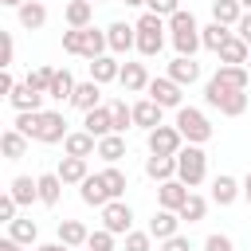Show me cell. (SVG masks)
I'll return each instance as SVG.
<instances>
[{
    "mask_svg": "<svg viewBox=\"0 0 251 251\" xmlns=\"http://www.w3.org/2000/svg\"><path fill=\"white\" fill-rule=\"evenodd\" d=\"M208 176V153L200 149V145H180V153H176V180H184L188 188H196L200 180Z\"/></svg>",
    "mask_w": 251,
    "mask_h": 251,
    "instance_id": "6da1fadb",
    "label": "cell"
},
{
    "mask_svg": "<svg viewBox=\"0 0 251 251\" xmlns=\"http://www.w3.org/2000/svg\"><path fill=\"white\" fill-rule=\"evenodd\" d=\"M133 27H137V51H141L145 59L161 55V47H165V16L145 12V16H141Z\"/></svg>",
    "mask_w": 251,
    "mask_h": 251,
    "instance_id": "7a4b0ae2",
    "label": "cell"
},
{
    "mask_svg": "<svg viewBox=\"0 0 251 251\" xmlns=\"http://www.w3.org/2000/svg\"><path fill=\"white\" fill-rule=\"evenodd\" d=\"M176 129H180L184 141H192V145H204V141L212 137V122H208L204 110H196V106H180V110H176Z\"/></svg>",
    "mask_w": 251,
    "mask_h": 251,
    "instance_id": "3957f363",
    "label": "cell"
},
{
    "mask_svg": "<svg viewBox=\"0 0 251 251\" xmlns=\"http://www.w3.org/2000/svg\"><path fill=\"white\" fill-rule=\"evenodd\" d=\"M67 118L59 110H39V126H35V141L43 145H55V141H67Z\"/></svg>",
    "mask_w": 251,
    "mask_h": 251,
    "instance_id": "277c9868",
    "label": "cell"
},
{
    "mask_svg": "<svg viewBox=\"0 0 251 251\" xmlns=\"http://www.w3.org/2000/svg\"><path fill=\"white\" fill-rule=\"evenodd\" d=\"M184 145V133L176 126H157L149 129V153H161V157H176Z\"/></svg>",
    "mask_w": 251,
    "mask_h": 251,
    "instance_id": "5b68a950",
    "label": "cell"
},
{
    "mask_svg": "<svg viewBox=\"0 0 251 251\" xmlns=\"http://www.w3.org/2000/svg\"><path fill=\"white\" fill-rule=\"evenodd\" d=\"M149 98L157 106H165V110H180V82H173L169 75L149 78Z\"/></svg>",
    "mask_w": 251,
    "mask_h": 251,
    "instance_id": "8992f818",
    "label": "cell"
},
{
    "mask_svg": "<svg viewBox=\"0 0 251 251\" xmlns=\"http://www.w3.org/2000/svg\"><path fill=\"white\" fill-rule=\"evenodd\" d=\"M129 224H133V208H129L126 200H110V204L102 208V227H110L114 235H126Z\"/></svg>",
    "mask_w": 251,
    "mask_h": 251,
    "instance_id": "52a82bcc",
    "label": "cell"
},
{
    "mask_svg": "<svg viewBox=\"0 0 251 251\" xmlns=\"http://www.w3.org/2000/svg\"><path fill=\"white\" fill-rule=\"evenodd\" d=\"M188 192H192V188H188L184 180H176V176H173V180H161V188H157V204L169 208V212H180V204L188 200Z\"/></svg>",
    "mask_w": 251,
    "mask_h": 251,
    "instance_id": "ba28073f",
    "label": "cell"
},
{
    "mask_svg": "<svg viewBox=\"0 0 251 251\" xmlns=\"http://www.w3.org/2000/svg\"><path fill=\"white\" fill-rule=\"evenodd\" d=\"M106 39H110V51L126 55L129 47H137V27H129L126 20H114V24L106 27Z\"/></svg>",
    "mask_w": 251,
    "mask_h": 251,
    "instance_id": "9c48e42d",
    "label": "cell"
},
{
    "mask_svg": "<svg viewBox=\"0 0 251 251\" xmlns=\"http://www.w3.org/2000/svg\"><path fill=\"white\" fill-rule=\"evenodd\" d=\"M118 82H122L126 94H141V90H149V71H145V63H122Z\"/></svg>",
    "mask_w": 251,
    "mask_h": 251,
    "instance_id": "30bf717a",
    "label": "cell"
},
{
    "mask_svg": "<svg viewBox=\"0 0 251 251\" xmlns=\"http://www.w3.org/2000/svg\"><path fill=\"white\" fill-rule=\"evenodd\" d=\"M78 196H82V204H90V208H106V204H110V188H106L102 173L86 176V180L78 184Z\"/></svg>",
    "mask_w": 251,
    "mask_h": 251,
    "instance_id": "8fae6325",
    "label": "cell"
},
{
    "mask_svg": "<svg viewBox=\"0 0 251 251\" xmlns=\"http://www.w3.org/2000/svg\"><path fill=\"white\" fill-rule=\"evenodd\" d=\"M82 129H86V133H94V137L114 133V110H110V106H94V110H86Z\"/></svg>",
    "mask_w": 251,
    "mask_h": 251,
    "instance_id": "7c38bea8",
    "label": "cell"
},
{
    "mask_svg": "<svg viewBox=\"0 0 251 251\" xmlns=\"http://www.w3.org/2000/svg\"><path fill=\"white\" fill-rule=\"evenodd\" d=\"M180 231V212H169V208H161V212H153V220H149V235L161 243V239H169V235H176Z\"/></svg>",
    "mask_w": 251,
    "mask_h": 251,
    "instance_id": "4fadbf2b",
    "label": "cell"
},
{
    "mask_svg": "<svg viewBox=\"0 0 251 251\" xmlns=\"http://www.w3.org/2000/svg\"><path fill=\"white\" fill-rule=\"evenodd\" d=\"M169 78L180 82V86H192V82L200 78V63H196L192 55H176V59L169 63Z\"/></svg>",
    "mask_w": 251,
    "mask_h": 251,
    "instance_id": "5bb4252c",
    "label": "cell"
},
{
    "mask_svg": "<svg viewBox=\"0 0 251 251\" xmlns=\"http://www.w3.org/2000/svg\"><path fill=\"white\" fill-rule=\"evenodd\" d=\"M239 192H243V184H239L235 176H227V173H220V176L212 180V200H216L220 208L235 204V200H239Z\"/></svg>",
    "mask_w": 251,
    "mask_h": 251,
    "instance_id": "9a60e30c",
    "label": "cell"
},
{
    "mask_svg": "<svg viewBox=\"0 0 251 251\" xmlns=\"http://www.w3.org/2000/svg\"><path fill=\"white\" fill-rule=\"evenodd\" d=\"M98 98H102V82H94V78H86V82H78V86H75V94H71V106H78V110L86 114V110H94V106H102Z\"/></svg>",
    "mask_w": 251,
    "mask_h": 251,
    "instance_id": "2e32d148",
    "label": "cell"
},
{
    "mask_svg": "<svg viewBox=\"0 0 251 251\" xmlns=\"http://www.w3.org/2000/svg\"><path fill=\"white\" fill-rule=\"evenodd\" d=\"M43 98H47V94H43V90H35V86H27V82H24V86H16V90L8 94V102H12V110H16V114H20V110H43Z\"/></svg>",
    "mask_w": 251,
    "mask_h": 251,
    "instance_id": "e0dca14e",
    "label": "cell"
},
{
    "mask_svg": "<svg viewBox=\"0 0 251 251\" xmlns=\"http://www.w3.org/2000/svg\"><path fill=\"white\" fill-rule=\"evenodd\" d=\"M27 141H31V137H27V133H20L16 126H12V129H4V133H0V153H4V161H20V157L27 153Z\"/></svg>",
    "mask_w": 251,
    "mask_h": 251,
    "instance_id": "ac0fdd59",
    "label": "cell"
},
{
    "mask_svg": "<svg viewBox=\"0 0 251 251\" xmlns=\"http://www.w3.org/2000/svg\"><path fill=\"white\" fill-rule=\"evenodd\" d=\"M63 149H67V157H90V153H98V137L86 129H75V133H67Z\"/></svg>",
    "mask_w": 251,
    "mask_h": 251,
    "instance_id": "d6986e66",
    "label": "cell"
},
{
    "mask_svg": "<svg viewBox=\"0 0 251 251\" xmlns=\"http://www.w3.org/2000/svg\"><path fill=\"white\" fill-rule=\"evenodd\" d=\"M118 75H122V63H118L114 55L90 59V78H94V82H118Z\"/></svg>",
    "mask_w": 251,
    "mask_h": 251,
    "instance_id": "ffe728a7",
    "label": "cell"
},
{
    "mask_svg": "<svg viewBox=\"0 0 251 251\" xmlns=\"http://www.w3.org/2000/svg\"><path fill=\"white\" fill-rule=\"evenodd\" d=\"M216 78H220L224 86H231V90H247V82H251V71H247V67H239V63H220Z\"/></svg>",
    "mask_w": 251,
    "mask_h": 251,
    "instance_id": "44dd1931",
    "label": "cell"
},
{
    "mask_svg": "<svg viewBox=\"0 0 251 251\" xmlns=\"http://www.w3.org/2000/svg\"><path fill=\"white\" fill-rule=\"evenodd\" d=\"M161 110H165V106H157L153 98H141V102H133V126L157 129V126H161Z\"/></svg>",
    "mask_w": 251,
    "mask_h": 251,
    "instance_id": "7402d4cb",
    "label": "cell"
},
{
    "mask_svg": "<svg viewBox=\"0 0 251 251\" xmlns=\"http://www.w3.org/2000/svg\"><path fill=\"white\" fill-rule=\"evenodd\" d=\"M98 157H102L106 165H118V161L126 157V133H106V137H98Z\"/></svg>",
    "mask_w": 251,
    "mask_h": 251,
    "instance_id": "603a6c76",
    "label": "cell"
},
{
    "mask_svg": "<svg viewBox=\"0 0 251 251\" xmlns=\"http://www.w3.org/2000/svg\"><path fill=\"white\" fill-rule=\"evenodd\" d=\"M145 176H149V180H173V176H176V157L149 153V161H145Z\"/></svg>",
    "mask_w": 251,
    "mask_h": 251,
    "instance_id": "cb8c5ba5",
    "label": "cell"
},
{
    "mask_svg": "<svg viewBox=\"0 0 251 251\" xmlns=\"http://www.w3.org/2000/svg\"><path fill=\"white\" fill-rule=\"evenodd\" d=\"M90 16H94V4H90V0H71V4L63 8L67 27H90Z\"/></svg>",
    "mask_w": 251,
    "mask_h": 251,
    "instance_id": "d4e9b609",
    "label": "cell"
},
{
    "mask_svg": "<svg viewBox=\"0 0 251 251\" xmlns=\"http://www.w3.org/2000/svg\"><path fill=\"white\" fill-rule=\"evenodd\" d=\"M55 173L63 176V184H82V180L90 176V173H86V157H63Z\"/></svg>",
    "mask_w": 251,
    "mask_h": 251,
    "instance_id": "484cf974",
    "label": "cell"
},
{
    "mask_svg": "<svg viewBox=\"0 0 251 251\" xmlns=\"http://www.w3.org/2000/svg\"><path fill=\"white\" fill-rule=\"evenodd\" d=\"M35 180H39V204L55 208L59 196H63V176H59V173H43V176H35Z\"/></svg>",
    "mask_w": 251,
    "mask_h": 251,
    "instance_id": "4316f807",
    "label": "cell"
},
{
    "mask_svg": "<svg viewBox=\"0 0 251 251\" xmlns=\"http://www.w3.org/2000/svg\"><path fill=\"white\" fill-rule=\"evenodd\" d=\"M8 192L16 196V204H20V208H27L31 200H39V180H31V176H12Z\"/></svg>",
    "mask_w": 251,
    "mask_h": 251,
    "instance_id": "83f0119b",
    "label": "cell"
},
{
    "mask_svg": "<svg viewBox=\"0 0 251 251\" xmlns=\"http://www.w3.org/2000/svg\"><path fill=\"white\" fill-rule=\"evenodd\" d=\"M243 16V4L239 0H212V20L224 24V27H235Z\"/></svg>",
    "mask_w": 251,
    "mask_h": 251,
    "instance_id": "f1b7e54d",
    "label": "cell"
},
{
    "mask_svg": "<svg viewBox=\"0 0 251 251\" xmlns=\"http://www.w3.org/2000/svg\"><path fill=\"white\" fill-rule=\"evenodd\" d=\"M20 12V27H27V31H39L43 24H47V8L39 4V0H27L24 8H16Z\"/></svg>",
    "mask_w": 251,
    "mask_h": 251,
    "instance_id": "f546056e",
    "label": "cell"
},
{
    "mask_svg": "<svg viewBox=\"0 0 251 251\" xmlns=\"http://www.w3.org/2000/svg\"><path fill=\"white\" fill-rule=\"evenodd\" d=\"M216 55H220V63H239V67H247V59H251V47H247L239 35H231V39H227V43H224Z\"/></svg>",
    "mask_w": 251,
    "mask_h": 251,
    "instance_id": "4dcf8cb0",
    "label": "cell"
},
{
    "mask_svg": "<svg viewBox=\"0 0 251 251\" xmlns=\"http://www.w3.org/2000/svg\"><path fill=\"white\" fill-rule=\"evenodd\" d=\"M86 239H90V231H86L78 220H59V243H67V247H86Z\"/></svg>",
    "mask_w": 251,
    "mask_h": 251,
    "instance_id": "1f68e13d",
    "label": "cell"
},
{
    "mask_svg": "<svg viewBox=\"0 0 251 251\" xmlns=\"http://www.w3.org/2000/svg\"><path fill=\"white\" fill-rule=\"evenodd\" d=\"M106 47H110L106 31H98V27H82V55H86V59H98V55H106Z\"/></svg>",
    "mask_w": 251,
    "mask_h": 251,
    "instance_id": "d6a6232c",
    "label": "cell"
},
{
    "mask_svg": "<svg viewBox=\"0 0 251 251\" xmlns=\"http://www.w3.org/2000/svg\"><path fill=\"white\" fill-rule=\"evenodd\" d=\"M227 39H231V31H227L224 24H216V20H212L208 27H200V43H204L208 51H220V47H224Z\"/></svg>",
    "mask_w": 251,
    "mask_h": 251,
    "instance_id": "836d02e7",
    "label": "cell"
},
{
    "mask_svg": "<svg viewBox=\"0 0 251 251\" xmlns=\"http://www.w3.org/2000/svg\"><path fill=\"white\" fill-rule=\"evenodd\" d=\"M75 86H78V82H75V75H71V71L63 67V71H55V82H51V90H47V98H59V102L67 98V102H71V94H75Z\"/></svg>",
    "mask_w": 251,
    "mask_h": 251,
    "instance_id": "e575fe53",
    "label": "cell"
},
{
    "mask_svg": "<svg viewBox=\"0 0 251 251\" xmlns=\"http://www.w3.org/2000/svg\"><path fill=\"white\" fill-rule=\"evenodd\" d=\"M224 118H239L243 110H247V90H227L224 98H220V106H216Z\"/></svg>",
    "mask_w": 251,
    "mask_h": 251,
    "instance_id": "d590c367",
    "label": "cell"
},
{
    "mask_svg": "<svg viewBox=\"0 0 251 251\" xmlns=\"http://www.w3.org/2000/svg\"><path fill=\"white\" fill-rule=\"evenodd\" d=\"M8 235H12L16 243L31 247V243L39 239V227H35V220H12V224H8Z\"/></svg>",
    "mask_w": 251,
    "mask_h": 251,
    "instance_id": "8d00e7d4",
    "label": "cell"
},
{
    "mask_svg": "<svg viewBox=\"0 0 251 251\" xmlns=\"http://www.w3.org/2000/svg\"><path fill=\"white\" fill-rule=\"evenodd\" d=\"M102 180H106V188H110V200H122L126 188H129V184H126V173H122L118 165H106V169H102Z\"/></svg>",
    "mask_w": 251,
    "mask_h": 251,
    "instance_id": "74e56055",
    "label": "cell"
},
{
    "mask_svg": "<svg viewBox=\"0 0 251 251\" xmlns=\"http://www.w3.org/2000/svg\"><path fill=\"white\" fill-rule=\"evenodd\" d=\"M208 216V200L204 196H196V192H188V200L180 204V220H188V224H200Z\"/></svg>",
    "mask_w": 251,
    "mask_h": 251,
    "instance_id": "f35d334b",
    "label": "cell"
},
{
    "mask_svg": "<svg viewBox=\"0 0 251 251\" xmlns=\"http://www.w3.org/2000/svg\"><path fill=\"white\" fill-rule=\"evenodd\" d=\"M173 47H176V55H196V47H204L200 43V27L196 31H173Z\"/></svg>",
    "mask_w": 251,
    "mask_h": 251,
    "instance_id": "ab89813d",
    "label": "cell"
},
{
    "mask_svg": "<svg viewBox=\"0 0 251 251\" xmlns=\"http://www.w3.org/2000/svg\"><path fill=\"white\" fill-rule=\"evenodd\" d=\"M110 110H114V133H126L133 126V106H126V98H118V102H110Z\"/></svg>",
    "mask_w": 251,
    "mask_h": 251,
    "instance_id": "60d3db41",
    "label": "cell"
},
{
    "mask_svg": "<svg viewBox=\"0 0 251 251\" xmlns=\"http://www.w3.org/2000/svg\"><path fill=\"white\" fill-rule=\"evenodd\" d=\"M51 82H55V67H35L31 75H27V86H35V90H51Z\"/></svg>",
    "mask_w": 251,
    "mask_h": 251,
    "instance_id": "b9f144b4",
    "label": "cell"
},
{
    "mask_svg": "<svg viewBox=\"0 0 251 251\" xmlns=\"http://www.w3.org/2000/svg\"><path fill=\"white\" fill-rule=\"evenodd\" d=\"M35 126H39V110H20V114H16V129L27 133L31 141H35Z\"/></svg>",
    "mask_w": 251,
    "mask_h": 251,
    "instance_id": "7bdbcfd3",
    "label": "cell"
},
{
    "mask_svg": "<svg viewBox=\"0 0 251 251\" xmlns=\"http://www.w3.org/2000/svg\"><path fill=\"white\" fill-rule=\"evenodd\" d=\"M86 247H90V251H114V231H110V227H98V231H90Z\"/></svg>",
    "mask_w": 251,
    "mask_h": 251,
    "instance_id": "ee69618b",
    "label": "cell"
},
{
    "mask_svg": "<svg viewBox=\"0 0 251 251\" xmlns=\"http://www.w3.org/2000/svg\"><path fill=\"white\" fill-rule=\"evenodd\" d=\"M169 31H196V16L184 12V8L173 12V16H169Z\"/></svg>",
    "mask_w": 251,
    "mask_h": 251,
    "instance_id": "f6af8a7d",
    "label": "cell"
},
{
    "mask_svg": "<svg viewBox=\"0 0 251 251\" xmlns=\"http://www.w3.org/2000/svg\"><path fill=\"white\" fill-rule=\"evenodd\" d=\"M126 251H153V235L149 231H126Z\"/></svg>",
    "mask_w": 251,
    "mask_h": 251,
    "instance_id": "bcb514c9",
    "label": "cell"
},
{
    "mask_svg": "<svg viewBox=\"0 0 251 251\" xmlns=\"http://www.w3.org/2000/svg\"><path fill=\"white\" fill-rule=\"evenodd\" d=\"M63 51H67V55H82V27L63 31Z\"/></svg>",
    "mask_w": 251,
    "mask_h": 251,
    "instance_id": "7dc6e473",
    "label": "cell"
},
{
    "mask_svg": "<svg viewBox=\"0 0 251 251\" xmlns=\"http://www.w3.org/2000/svg\"><path fill=\"white\" fill-rule=\"evenodd\" d=\"M157 251H192V243H188V235H169V239H161V247Z\"/></svg>",
    "mask_w": 251,
    "mask_h": 251,
    "instance_id": "c3c4849f",
    "label": "cell"
},
{
    "mask_svg": "<svg viewBox=\"0 0 251 251\" xmlns=\"http://www.w3.org/2000/svg\"><path fill=\"white\" fill-rule=\"evenodd\" d=\"M16 208H20V204H16V196H12V192H4V196H0V220H4V224H12V220H16Z\"/></svg>",
    "mask_w": 251,
    "mask_h": 251,
    "instance_id": "681fc988",
    "label": "cell"
},
{
    "mask_svg": "<svg viewBox=\"0 0 251 251\" xmlns=\"http://www.w3.org/2000/svg\"><path fill=\"white\" fill-rule=\"evenodd\" d=\"M145 4H149V12H157V16H165V20H169L173 12H180L176 0H145Z\"/></svg>",
    "mask_w": 251,
    "mask_h": 251,
    "instance_id": "f907efd6",
    "label": "cell"
},
{
    "mask_svg": "<svg viewBox=\"0 0 251 251\" xmlns=\"http://www.w3.org/2000/svg\"><path fill=\"white\" fill-rule=\"evenodd\" d=\"M204 251H235V247H231V239H227V235H220V231H216V235H208V239H204Z\"/></svg>",
    "mask_w": 251,
    "mask_h": 251,
    "instance_id": "816d5d0a",
    "label": "cell"
},
{
    "mask_svg": "<svg viewBox=\"0 0 251 251\" xmlns=\"http://www.w3.org/2000/svg\"><path fill=\"white\" fill-rule=\"evenodd\" d=\"M235 35H239V39L251 47V12H243V16H239V24H235Z\"/></svg>",
    "mask_w": 251,
    "mask_h": 251,
    "instance_id": "f5cc1de1",
    "label": "cell"
},
{
    "mask_svg": "<svg viewBox=\"0 0 251 251\" xmlns=\"http://www.w3.org/2000/svg\"><path fill=\"white\" fill-rule=\"evenodd\" d=\"M12 90H16V82H12V75H8V71H4V75H0V94H4V98H8V94H12Z\"/></svg>",
    "mask_w": 251,
    "mask_h": 251,
    "instance_id": "db71d44e",
    "label": "cell"
},
{
    "mask_svg": "<svg viewBox=\"0 0 251 251\" xmlns=\"http://www.w3.org/2000/svg\"><path fill=\"white\" fill-rule=\"evenodd\" d=\"M0 251H24V243H16V239L8 235V239H0Z\"/></svg>",
    "mask_w": 251,
    "mask_h": 251,
    "instance_id": "11a10c76",
    "label": "cell"
},
{
    "mask_svg": "<svg viewBox=\"0 0 251 251\" xmlns=\"http://www.w3.org/2000/svg\"><path fill=\"white\" fill-rule=\"evenodd\" d=\"M35 251H71V247H67V243H39Z\"/></svg>",
    "mask_w": 251,
    "mask_h": 251,
    "instance_id": "9f6ffc18",
    "label": "cell"
},
{
    "mask_svg": "<svg viewBox=\"0 0 251 251\" xmlns=\"http://www.w3.org/2000/svg\"><path fill=\"white\" fill-rule=\"evenodd\" d=\"M243 196H247V204H251V173L243 176Z\"/></svg>",
    "mask_w": 251,
    "mask_h": 251,
    "instance_id": "6f0895ef",
    "label": "cell"
},
{
    "mask_svg": "<svg viewBox=\"0 0 251 251\" xmlns=\"http://www.w3.org/2000/svg\"><path fill=\"white\" fill-rule=\"evenodd\" d=\"M0 4H4V8H24L27 0H0Z\"/></svg>",
    "mask_w": 251,
    "mask_h": 251,
    "instance_id": "680465c9",
    "label": "cell"
},
{
    "mask_svg": "<svg viewBox=\"0 0 251 251\" xmlns=\"http://www.w3.org/2000/svg\"><path fill=\"white\" fill-rule=\"evenodd\" d=\"M126 4H129V8H137V4H145V0H126Z\"/></svg>",
    "mask_w": 251,
    "mask_h": 251,
    "instance_id": "91938a15",
    "label": "cell"
},
{
    "mask_svg": "<svg viewBox=\"0 0 251 251\" xmlns=\"http://www.w3.org/2000/svg\"><path fill=\"white\" fill-rule=\"evenodd\" d=\"M239 4H243V8H251V0H239Z\"/></svg>",
    "mask_w": 251,
    "mask_h": 251,
    "instance_id": "94428289",
    "label": "cell"
},
{
    "mask_svg": "<svg viewBox=\"0 0 251 251\" xmlns=\"http://www.w3.org/2000/svg\"><path fill=\"white\" fill-rule=\"evenodd\" d=\"M90 4H102V0H90Z\"/></svg>",
    "mask_w": 251,
    "mask_h": 251,
    "instance_id": "6125c7cd",
    "label": "cell"
},
{
    "mask_svg": "<svg viewBox=\"0 0 251 251\" xmlns=\"http://www.w3.org/2000/svg\"><path fill=\"white\" fill-rule=\"evenodd\" d=\"M247 71H251V59H247Z\"/></svg>",
    "mask_w": 251,
    "mask_h": 251,
    "instance_id": "be15d7a7",
    "label": "cell"
},
{
    "mask_svg": "<svg viewBox=\"0 0 251 251\" xmlns=\"http://www.w3.org/2000/svg\"><path fill=\"white\" fill-rule=\"evenodd\" d=\"M86 251H90V247H86Z\"/></svg>",
    "mask_w": 251,
    "mask_h": 251,
    "instance_id": "e7e4bbea",
    "label": "cell"
}]
</instances>
